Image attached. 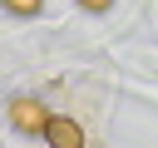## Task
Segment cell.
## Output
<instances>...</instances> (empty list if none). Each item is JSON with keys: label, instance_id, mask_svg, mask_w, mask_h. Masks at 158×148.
Returning a JSON list of instances; mask_svg holds the SVG:
<instances>
[{"label": "cell", "instance_id": "cell-1", "mask_svg": "<svg viewBox=\"0 0 158 148\" xmlns=\"http://www.w3.org/2000/svg\"><path fill=\"white\" fill-rule=\"evenodd\" d=\"M44 138H49V148H84V133H79V123H74V118H64V113H49V123H44Z\"/></svg>", "mask_w": 158, "mask_h": 148}, {"label": "cell", "instance_id": "cell-2", "mask_svg": "<svg viewBox=\"0 0 158 148\" xmlns=\"http://www.w3.org/2000/svg\"><path fill=\"white\" fill-rule=\"evenodd\" d=\"M10 118H15V128H25V133H40V128L49 123V113H44L40 99H15V104H10Z\"/></svg>", "mask_w": 158, "mask_h": 148}, {"label": "cell", "instance_id": "cell-3", "mask_svg": "<svg viewBox=\"0 0 158 148\" xmlns=\"http://www.w3.org/2000/svg\"><path fill=\"white\" fill-rule=\"evenodd\" d=\"M10 10H15V15H35V10H40V0H10Z\"/></svg>", "mask_w": 158, "mask_h": 148}]
</instances>
